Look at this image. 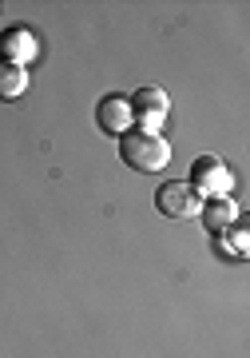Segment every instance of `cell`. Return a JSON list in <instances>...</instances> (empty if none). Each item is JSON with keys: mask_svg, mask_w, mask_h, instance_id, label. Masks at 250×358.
Instances as JSON below:
<instances>
[{"mask_svg": "<svg viewBox=\"0 0 250 358\" xmlns=\"http://www.w3.org/2000/svg\"><path fill=\"white\" fill-rule=\"evenodd\" d=\"M155 207L167 219H195L203 211V195L191 183H163L155 192Z\"/></svg>", "mask_w": 250, "mask_h": 358, "instance_id": "7a4b0ae2", "label": "cell"}, {"mask_svg": "<svg viewBox=\"0 0 250 358\" xmlns=\"http://www.w3.org/2000/svg\"><path fill=\"white\" fill-rule=\"evenodd\" d=\"M191 187L199 195H226L230 192V171L214 155H203V159H195V183Z\"/></svg>", "mask_w": 250, "mask_h": 358, "instance_id": "5b68a950", "label": "cell"}, {"mask_svg": "<svg viewBox=\"0 0 250 358\" xmlns=\"http://www.w3.org/2000/svg\"><path fill=\"white\" fill-rule=\"evenodd\" d=\"M127 103H131V115L143 124V131H155V124H163L167 112H171V100H167L163 88H139Z\"/></svg>", "mask_w": 250, "mask_h": 358, "instance_id": "3957f363", "label": "cell"}, {"mask_svg": "<svg viewBox=\"0 0 250 358\" xmlns=\"http://www.w3.org/2000/svg\"><path fill=\"white\" fill-rule=\"evenodd\" d=\"M96 124H100L103 136H127L131 131V124H135V115H131V103H127V96H103L100 108H96Z\"/></svg>", "mask_w": 250, "mask_h": 358, "instance_id": "277c9868", "label": "cell"}, {"mask_svg": "<svg viewBox=\"0 0 250 358\" xmlns=\"http://www.w3.org/2000/svg\"><path fill=\"white\" fill-rule=\"evenodd\" d=\"M28 92V72L20 64L0 60V100H20Z\"/></svg>", "mask_w": 250, "mask_h": 358, "instance_id": "52a82bcc", "label": "cell"}, {"mask_svg": "<svg viewBox=\"0 0 250 358\" xmlns=\"http://www.w3.org/2000/svg\"><path fill=\"white\" fill-rule=\"evenodd\" d=\"M119 159L135 171H163L171 164V143L163 140L159 131H143V128H131L127 136H119Z\"/></svg>", "mask_w": 250, "mask_h": 358, "instance_id": "6da1fadb", "label": "cell"}, {"mask_svg": "<svg viewBox=\"0 0 250 358\" xmlns=\"http://www.w3.org/2000/svg\"><path fill=\"white\" fill-rule=\"evenodd\" d=\"M199 215L207 219V227H211V231H219L223 223H230V215H235V207L226 203V199H214L211 207L203 203V211H199Z\"/></svg>", "mask_w": 250, "mask_h": 358, "instance_id": "ba28073f", "label": "cell"}, {"mask_svg": "<svg viewBox=\"0 0 250 358\" xmlns=\"http://www.w3.org/2000/svg\"><path fill=\"white\" fill-rule=\"evenodd\" d=\"M32 56H36V36H32L28 28H13V32H4V36H0V60L24 68Z\"/></svg>", "mask_w": 250, "mask_h": 358, "instance_id": "8992f818", "label": "cell"}]
</instances>
